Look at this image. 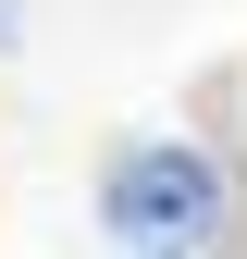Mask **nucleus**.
<instances>
[{
  "mask_svg": "<svg viewBox=\"0 0 247 259\" xmlns=\"http://www.w3.org/2000/svg\"><path fill=\"white\" fill-rule=\"evenodd\" d=\"M0 37H13V13H0Z\"/></svg>",
  "mask_w": 247,
  "mask_h": 259,
  "instance_id": "nucleus-2",
  "label": "nucleus"
},
{
  "mask_svg": "<svg viewBox=\"0 0 247 259\" xmlns=\"http://www.w3.org/2000/svg\"><path fill=\"white\" fill-rule=\"evenodd\" d=\"M99 235H124V247H210V235H223V160H210V148H173V136L111 148Z\"/></svg>",
  "mask_w": 247,
  "mask_h": 259,
  "instance_id": "nucleus-1",
  "label": "nucleus"
}]
</instances>
